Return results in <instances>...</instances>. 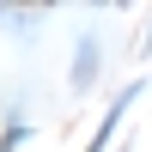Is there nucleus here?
I'll return each mask as SVG.
<instances>
[{"instance_id": "f257e3e1", "label": "nucleus", "mask_w": 152, "mask_h": 152, "mask_svg": "<svg viewBox=\"0 0 152 152\" xmlns=\"http://www.w3.org/2000/svg\"><path fill=\"white\" fill-rule=\"evenodd\" d=\"M91 73H97V43L85 37V43H79V67H73V85H85Z\"/></svg>"}]
</instances>
